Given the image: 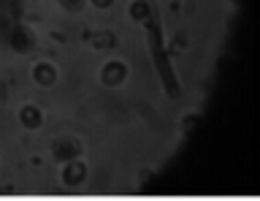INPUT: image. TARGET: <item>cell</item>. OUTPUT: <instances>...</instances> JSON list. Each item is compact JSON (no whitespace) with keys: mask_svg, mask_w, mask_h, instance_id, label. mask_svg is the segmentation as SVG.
Here are the masks:
<instances>
[{"mask_svg":"<svg viewBox=\"0 0 260 201\" xmlns=\"http://www.w3.org/2000/svg\"><path fill=\"white\" fill-rule=\"evenodd\" d=\"M36 79L41 84H52L54 82V68L52 66H38L36 68Z\"/></svg>","mask_w":260,"mask_h":201,"instance_id":"cell-1","label":"cell"},{"mask_svg":"<svg viewBox=\"0 0 260 201\" xmlns=\"http://www.w3.org/2000/svg\"><path fill=\"white\" fill-rule=\"evenodd\" d=\"M22 123H24V125H30V128H36V125L41 123L38 109H32V106H30V109H24V111H22Z\"/></svg>","mask_w":260,"mask_h":201,"instance_id":"cell-2","label":"cell"}]
</instances>
